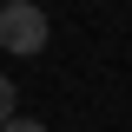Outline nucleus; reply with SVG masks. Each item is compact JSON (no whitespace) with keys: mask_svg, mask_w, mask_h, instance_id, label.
Returning a JSON list of instances; mask_svg holds the SVG:
<instances>
[{"mask_svg":"<svg viewBox=\"0 0 132 132\" xmlns=\"http://www.w3.org/2000/svg\"><path fill=\"white\" fill-rule=\"evenodd\" d=\"M13 106H20V93H13V79H0V119H13Z\"/></svg>","mask_w":132,"mask_h":132,"instance_id":"f03ea898","label":"nucleus"},{"mask_svg":"<svg viewBox=\"0 0 132 132\" xmlns=\"http://www.w3.org/2000/svg\"><path fill=\"white\" fill-rule=\"evenodd\" d=\"M0 132H46L40 119H0Z\"/></svg>","mask_w":132,"mask_h":132,"instance_id":"7ed1b4c3","label":"nucleus"},{"mask_svg":"<svg viewBox=\"0 0 132 132\" xmlns=\"http://www.w3.org/2000/svg\"><path fill=\"white\" fill-rule=\"evenodd\" d=\"M46 13H40V7H33V0H0V46L7 53H20V60H27V53H40L46 46Z\"/></svg>","mask_w":132,"mask_h":132,"instance_id":"f257e3e1","label":"nucleus"}]
</instances>
